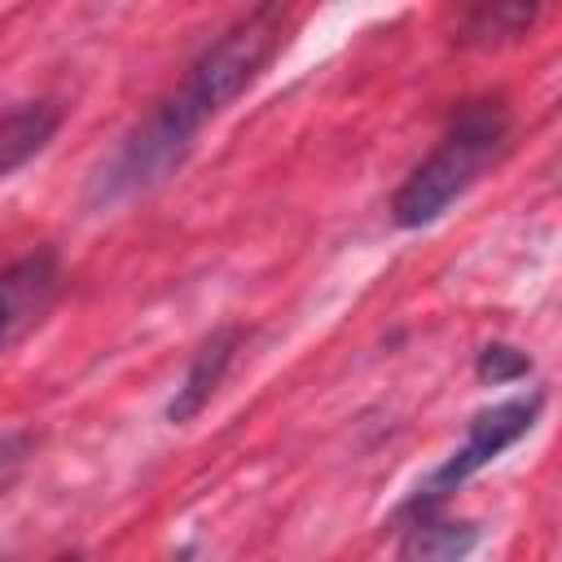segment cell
<instances>
[{
  "label": "cell",
  "mask_w": 562,
  "mask_h": 562,
  "mask_svg": "<svg viewBox=\"0 0 562 562\" xmlns=\"http://www.w3.org/2000/svg\"><path fill=\"white\" fill-rule=\"evenodd\" d=\"M544 408V391H527V395H509L492 408H479L465 426V439L408 492V501L395 509V518H422V514H439V505L465 483L474 479L483 465H492L505 448H514L540 417Z\"/></svg>",
  "instance_id": "cell-3"
},
{
  "label": "cell",
  "mask_w": 562,
  "mask_h": 562,
  "mask_svg": "<svg viewBox=\"0 0 562 562\" xmlns=\"http://www.w3.org/2000/svg\"><path fill=\"white\" fill-rule=\"evenodd\" d=\"M35 448H40V435L35 430H4L0 435V496L22 479V470L31 465Z\"/></svg>",
  "instance_id": "cell-10"
},
{
  "label": "cell",
  "mask_w": 562,
  "mask_h": 562,
  "mask_svg": "<svg viewBox=\"0 0 562 562\" xmlns=\"http://www.w3.org/2000/svg\"><path fill=\"white\" fill-rule=\"evenodd\" d=\"M290 31V9L259 4L224 26L184 70V79L119 140V149L101 162L88 184L92 206L127 202L154 184H162L193 149L198 132L220 119L277 57Z\"/></svg>",
  "instance_id": "cell-1"
},
{
  "label": "cell",
  "mask_w": 562,
  "mask_h": 562,
  "mask_svg": "<svg viewBox=\"0 0 562 562\" xmlns=\"http://www.w3.org/2000/svg\"><path fill=\"white\" fill-rule=\"evenodd\" d=\"M531 18H536V4H483V9H470L461 18V35L457 40L461 44H479V48L505 44V40L527 35Z\"/></svg>",
  "instance_id": "cell-8"
},
{
  "label": "cell",
  "mask_w": 562,
  "mask_h": 562,
  "mask_svg": "<svg viewBox=\"0 0 562 562\" xmlns=\"http://www.w3.org/2000/svg\"><path fill=\"white\" fill-rule=\"evenodd\" d=\"M483 531L470 518H439V514H422L408 518L395 562H465L479 549Z\"/></svg>",
  "instance_id": "cell-6"
},
{
  "label": "cell",
  "mask_w": 562,
  "mask_h": 562,
  "mask_svg": "<svg viewBox=\"0 0 562 562\" xmlns=\"http://www.w3.org/2000/svg\"><path fill=\"white\" fill-rule=\"evenodd\" d=\"M509 105L505 97H474L461 101L439 136V145L404 176V184L391 198V224L395 228H426L435 224L457 198H465L487 167L501 162L509 149Z\"/></svg>",
  "instance_id": "cell-2"
},
{
  "label": "cell",
  "mask_w": 562,
  "mask_h": 562,
  "mask_svg": "<svg viewBox=\"0 0 562 562\" xmlns=\"http://www.w3.org/2000/svg\"><path fill=\"white\" fill-rule=\"evenodd\" d=\"M53 562H83V553H79V549H70V553H57Z\"/></svg>",
  "instance_id": "cell-11"
},
{
  "label": "cell",
  "mask_w": 562,
  "mask_h": 562,
  "mask_svg": "<svg viewBox=\"0 0 562 562\" xmlns=\"http://www.w3.org/2000/svg\"><path fill=\"white\" fill-rule=\"evenodd\" d=\"M57 127H61V110L53 101H26L13 114H4L0 119V180H9L18 167L44 154Z\"/></svg>",
  "instance_id": "cell-7"
},
{
  "label": "cell",
  "mask_w": 562,
  "mask_h": 562,
  "mask_svg": "<svg viewBox=\"0 0 562 562\" xmlns=\"http://www.w3.org/2000/svg\"><path fill=\"white\" fill-rule=\"evenodd\" d=\"M61 281L57 255L53 250H31L22 259H13L0 272V347L31 321H40V312L53 303Z\"/></svg>",
  "instance_id": "cell-4"
},
{
  "label": "cell",
  "mask_w": 562,
  "mask_h": 562,
  "mask_svg": "<svg viewBox=\"0 0 562 562\" xmlns=\"http://www.w3.org/2000/svg\"><path fill=\"white\" fill-rule=\"evenodd\" d=\"M531 373V356L509 347V342H487L479 356H474V378L479 382H492V386H505V382H518Z\"/></svg>",
  "instance_id": "cell-9"
},
{
  "label": "cell",
  "mask_w": 562,
  "mask_h": 562,
  "mask_svg": "<svg viewBox=\"0 0 562 562\" xmlns=\"http://www.w3.org/2000/svg\"><path fill=\"white\" fill-rule=\"evenodd\" d=\"M237 347H241V329L237 325H220L211 338H202V347L193 351V360H189V369H184V378H180V386H176V395L167 404V422L184 426L211 404V395L220 391L228 364L237 360Z\"/></svg>",
  "instance_id": "cell-5"
}]
</instances>
